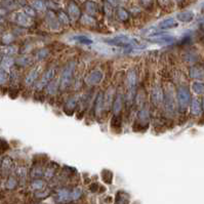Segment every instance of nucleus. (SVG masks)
Returning <instances> with one entry per match:
<instances>
[{
    "label": "nucleus",
    "instance_id": "1",
    "mask_svg": "<svg viewBox=\"0 0 204 204\" xmlns=\"http://www.w3.org/2000/svg\"><path fill=\"white\" fill-rule=\"evenodd\" d=\"M104 41L107 42L108 44H110V45L122 46V47H129V46H136V47H139V46H142L138 39L125 36V35H119V36L112 37V38H106Z\"/></svg>",
    "mask_w": 204,
    "mask_h": 204
},
{
    "label": "nucleus",
    "instance_id": "2",
    "mask_svg": "<svg viewBox=\"0 0 204 204\" xmlns=\"http://www.w3.org/2000/svg\"><path fill=\"white\" fill-rule=\"evenodd\" d=\"M75 69V63L70 62L68 65L65 66L62 72V77H61V88L63 90L68 89L72 82L73 72Z\"/></svg>",
    "mask_w": 204,
    "mask_h": 204
},
{
    "label": "nucleus",
    "instance_id": "3",
    "mask_svg": "<svg viewBox=\"0 0 204 204\" xmlns=\"http://www.w3.org/2000/svg\"><path fill=\"white\" fill-rule=\"evenodd\" d=\"M176 95H177V100H179L180 108L182 110H185L189 106V104H190V92H189L188 88L184 86L180 87L177 89Z\"/></svg>",
    "mask_w": 204,
    "mask_h": 204
},
{
    "label": "nucleus",
    "instance_id": "4",
    "mask_svg": "<svg viewBox=\"0 0 204 204\" xmlns=\"http://www.w3.org/2000/svg\"><path fill=\"white\" fill-rule=\"evenodd\" d=\"M54 73H55V71L54 68L48 69L47 71H45L43 73L42 76L40 77V79L38 80V82L36 84V89L41 90L42 88H44V87L52 80V78L54 77Z\"/></svg>",
    "mask_w": 204,
    "mask_h": 204
},
{
    "label": "nucleus",
    "instance_id": "5",
    "mask_svg": "<svg viewBox=\"0 0 204 204\" xmlns=\"http://www.w3.org/2000/svg\"><path fill=\"white\" fill-rule=\"evenodd\" d=\"M103 77H104L103 72L98 69H95V70H92L85 77V82L88 84V85H98V84H100L102 82Z\"/></svg>",
    "mask_w": 204,
    "mask_h": 204
},
{
    "label": "nucleus",
    "instance_id": "6",
    "mask_svg": "<svg viewBox=\"0 0 204 204\" xmlns=\"http://www.w3.org/2000/svg\"><path fill=\"white\" fill-rule=\"evenodd\" d=\"M151 98H152V102L155 106H158V105L162 104L163 100H164V94H163L161 87L158 85H155L152 89V95H151Z\"/></svg>",
    "mask_w": 204,
    "mask_h": 204
},
{
    "label": "nucleus",
    "instance_id": "7",
    "mask_svg": "<svg viewBox=\"0 0 204 204\" xmlns=\"http://www.w3.org/2000/svg\"><path fill=\"white\" fill-rule=\"evenodd\" d=\"M174 40L173 36L167 34H159L156 33L152 35V37L149 38V41L154 42V43H170Z\"/></svg>",
    "mask_w": 204,
    "mask_h": 204
},
{
    "label": "nucleus",
    "instance_id": "8",
    "mask_svg": "<svg viewBox=\"0 0 204 204\" xmlns=\"http://www.w3.org/2000/svg\"><path fill=\"white\" fill-rule=\"evenodd\" d=\"M46 22H47V25L49 26V28L51 30L57 31L60 29V23L59 20L57 19V17L54 16V13L52 11H48L46 13Z\"/></svg>",
    "mask_w": 204,
    "mask_h": 204
},
{
    "label": "nucleus",
    "instance_id": "9",
    "mask_svg": "<svg viewBox=\"0 0 204 204\" xmlns=\"http://www.w3.org/2000/svg\"><path fill=\"white\" fill-rule=\"evenodd\" d=\"M136 82H138V76H136L135 70H130V71H128L126 75L127 89H135Z\"/></svg>",
    "mask_w": 204,
    "mask_h": 204
},
{
    "label": "nucleus",
    "instance_id": "10",
    "mask_svg": "<svg viewBox=\"0 0 204 204\" xmlns=\"http://www.w3.org/2000/svg\"><path fill=\"white\" fill-rule=\"evenodd\" d=\"M164 98H165L164 104H165L166 111H167L168 113H174V111H176V104H174L172 94L167 91L164 95Z\"/></svg>",
    "mask_w": 204,
    "mask_h": 204
},
{
    "label": "nucleus",
    "instance_id": "11",
    "mask_svg": "<svg viewBox=\"0 0 204 204\" xmlns=\"http://www.w3.org/2000/svg\"><path fill=\"white\" fill-rule=\"evenodd\" d=\"M38 74H39V67H36V68H34L33 70H31L25 78V83L27 84L28 86L32 85L33 83L36 82L37 78H38Z\"/></svg>",
    "mask_w": 204,
    "mask_h": 204
},
{
    "label": "nucleus",
    "instance_id": "12",
    "mask_svg": "<svg viewBox=\"0 0 204 204\" xmlns=\"http://www.w3.org/2000/svg\"><path fill=\"white\" fill-rule=\"evenodd\" d=\"M105 109L104 107V95L102 92L98 95L97 98H95V115L100 116L102 113H103V111Z\"/></svg>",
    "mask_w": 204,
    "mask_h": 204
},
{
    "label": "nucleus",
    "instance_id": "13",
    "mask_svg": "<svg viewBox=\"0 0 204 204\" xmlns=\"http://www.w3.org/2000/svg\"><path fill=\"white\" fill-rule=\"evenodd\" d=\"M122 106H123V98H122V95H117L115 100L113 101V107H112L114 115L120 114L122 110Z\"/></svg>",
    "mask_w": 204,
    "mask_h": 204
},
{
    "label": "nucleus",
    "instance_id": "14",
    "mask_svg": "<svg viewBox=\"0 0 204 204\" xmlns=\"http://www.w3.org/2000/svg\"><path fill=\"white\" fill-rule=\"evenodd\" d=\"M70 41L79 43V44H84V45L92 44V40L88 38L87 36H84V35H75V36L70 37Z\"/></svg>",
    "mask_w": 204,
    "mask_h": 204
},
{
    "label": "nucleus",
    "instance_id": "15",
    "mask_svg": "<svg viewBox=\"0 0 204 204\" xmlns=\"http://www.w3.org/2000/svg\"><path fill=\"white\" fill-rule=\"evenodd\" d=\"M68 11H69V16L73 20V21H76V20L79 19L80 17V9L79 7L77 6V4H75L74 2H71L68 6Z\"/></svg>",
    "mask_w": 204,
    "mask_h": 204
},
{
    "label": "nucleus",
    "instance_id": "16",
    "mask_svg": "<svg viewBox=\"0 0 204 204\" xmlns=\"http://www.w3.org/2000/svg\"><path fill=\"white\" fill-rule=\"evenodd\" d=\"M16 21L19 25L24 26V27H28V26L31 25V17L24 13H17L16 17Z\"/></svg>",
    "mask_w": 204,
    "mask_h": 204
},
{
    "label": "nucleus",
    "instance_id": "17",
    "mask_svg": "<svg viewBox=\"0 0 204 204\" xmlns=\"http://www.w3.org/2000/svg\"><path fill=\"white\" fill-rule=\"evenodd\" d=\"M176 19L177 21L182 23H189L194 19V13L193 11H189V10L183 11V13H180L176 14Z\"/></svg>",
    "mask_w": 204,
    "mask_h": 204
},
{
    "label": "nucleus",
    "instance_id": "18",
    "mask_svg": "<svg viewBox=\"0 0 204 204\" xmlns=\"http://www.w3.org/2000/svg\"><path fill=\"white\" fill-rule=\"evenodd\" d=\"M113 95H114V90L112 88H109L107 92L104 95V107L106 110H109L112 107L113 103Z\"/></svg>",
    "mask_w": 204,
    "mask_h": 204
},
{
    "label": "nucleus",
    "instance_id": "19",
    "mask_svg": "<svg viewBox=\"0 0 204 204\" xmlns=\"http://www.w3.org/2000/svg\"><path fill=\"white\" fill-rule=\"evenodd\" d=\"M176 26H177V22L174 19H172V17L163 20L162 22L159 23L160 29H171V28H176Z\"/></svg>",
    "mask_w": 204,
    "mask_h": 204
},
{
    "label": "nucleus",
    "instance_id": "20",
    "mask_svg": "<svg viewBox=\"0 0 204 204\" xmlns=\"http://www.w3.org/2000/svg\"><path fill=\"white\" fill-rule=\"evenodd\" d=\"M129 203V195L125 192H118L116 195L115 204H128Z\"/></svg>",
    "mask_w": 204,
    "mask_h": 204
},
{
    "label": "nucleus",
    "instance_id": "21",
    "mask_svg": "<svg viewBox=\"0 0 204 204\" xmlns=\"http://www.w3.org/2000/svg\"><path fill=\"white\" fill-rule=\"evenodd\" d=\"M86 11L89 13V16H95L98 13V4L94 1H87L86 5H85Z\"/></svg>",
    "mask_w": 204,
    "mask_h": 204
},
{
    "label": "nucleus",
    "instance_id": "22",
    "mask_svg": "<svg viewBox=\"0 0 204 204\" xmlns=\"http://www.w3.org/2000/svg\"><path fill=\"white\" fill-rule=\"evenodd\" d=\"M190 74H191V77L194 78V79H201V78L204 77V71L200 67H194V68H192Z\"/></svg>",
    "mask_w": 204,
    "mask_h": 204
},
{
    "label": "nucleus",
    "instance_id": "23",
    "mask_svg": "<svg viewBox=\"0 0 204 204\" xmlns=\"http://www.w3.org/2000/svg\"><path fill=\"white\" fill-rule=\"evenodd\" d=\"M102 180H104V183L108 184V185L112 184V182H113V172L109 169H104L103 171H102Z\"/></svg>",
    "mask_w": 204,
    "mask_h": 204
},
{
    "label": "nucleus",
    "instance_id": "24",
    "mask_svg": "<svg viewBox=\"0 0 204 204\" xmlns=\"http://www.w3.org/2000/svg\"><path fill=\"white\" fill-rule=\"evenodd\" d=\"M95 49L102 54H112L113 52H114L112 48H110L109 46H106L103 44H97L95 46Z\"/></svg>",
    "mask_w": 204,
    "mask_h": 204
},
{
    "label": "nucleus",
    "instance_id": "25",
    "mask_svg": "<svg viewBox=\"0 0 204 204\" xmlns=\"http://www.w3.org/2000/svg\"><path fill=\"white\" fill-rule=\"evenodd\" d=\"M70 199V192L66 189H62L57 192V200L60 202H64V201H67Z\"/></svg>",
    "mask_w": 204,
    "mask_h": 204
},
{
    "label": "nucleus",
    "instance_id": "26",
    "mask_svg": "<svg viewBox=\"0 0 204 204\" xmlns=\"http://www.w3.org/2000/svg\"><path fill=\"white\" fill-rule=\"evenodd\" d=\"M191 112L194 115H199L201 113V106L198 100H193L191 104Z\"/></svg>",
    "mask_w": 204,
    "mask_h": 204
},
{
    "label": "nucleus",
    "instance_id": "27",
    "mask_svg": "<svg viewBox=\"0 0 204 204\" xmlns=\"http://www.w3.org/2000/svg\"><path fill=\"white\" fill-rule=\"evenodd\" d=\"M192 88H193L194 92L197 95H202L204 94V83L199 82V81H196L192 84Z\"/></svg>",
    "mask_w": 204,
    "mask_h": 204
},
{
    "label": "nucleus",
    "instance_id": "28",
    "mask_svg": "<svg viewBox=\"0 0 204 204\" xmlns=\"http://www.w3.org/2000/svg\"><path fill=\"white\" fill-rule=\"evenodd\" d=\"M116 14H117L118 20H119V21H121V22H126L128 20V17H129V16H128V13L124 9V8H122V7L118 8Z\"/></svg>",
    "mask_w": 204,
    "mask_h": 204
},
{
    "label": "nucleus",
    "instance_id": "29",
    "mask_svg": "<svg viewBox=\"0 0 204 204\" xmlns=\"http://www.w3.org/2000/svg\"><path fill=\"white\" fill-rule=\"evenodd\" d=\"M139 120L142 122V123H148V121H149V113H148L147 110L143 109L139 112Z\"/></svg>",
    "mask_w": 204,
    "mask_h": 204
},
{
    "label": "nucleus",
    "instance_id": "30",
    "mask_svg": "<svg viewBox=\"0 0 204 204\" xmlns=\"http://www.w3.org/2000/svg\"><path fill=\"white\" fill-rule=\"evenodd\" d=\"M81 23L83 25H87V26H94L95 25V20L92 17H90L89 14H84L81 17Z\"/></svg>",
    "mask_w": 204,
    "mask_h": 204
},
{
    "label": "nucleus",
    "instance_id": "31",
    "mask_svg": "<svg viewBox=\"0 0 204 204\" xmlns=\"http://www.w3.org/2000/svg\"><path fill=\"white\" fill-rule=\"evenodd\" d=\"M57 91V83L54 81H50L47 84V94L50 95H54Z\"/></svg>",
    "mask_w": 204,
    "mask_h": 204
},
{
    "label": "nucleus",
    "instance_id": "32",
    "mask_svg": "<svg viewBox=\"0 0 204 204\" xmlns=\"http://www.w3.org/2000/svg\"><path fill=\"white\" fill-rule=\"evenodd\" d=\"M32 7L34 8V9L36 10H44L45 9V4L44 2L42 1V0H34L33 2H32Z\"/></svg>",
    "mask_w": 204,
    "mask_h": 204
},
{
    "label": "nucleus",
    "instance_id": "33",
    "mask_svg": "<svg viewBox=\"0 0 204 204\" xmlns=\"http://www.w3.org/2000/svg\"><path fill=\"white\" fill-rule=\"evenodd\" d=\"M13 65V60L9 57H4L3 61H2L1 67L3 68V70H8Z\"/></svg>",
    "mask_w": 204,
    "mask_h": 204
},
{
    "label": "nucleus",
    "instance_id": "34",
    "mask_svg": "<svg viewBox=\"0 0 204 204\" xmlns=\"http://www.w3.org/2000/svg\"><path fill=\"white\" fill-rule=\"evenodd\" d=\"M57 20H59V22H61L64 25H69V23H70L69 17L67 16L65 13H62V11L59 13V14H57Z\"/></svg>",
    "mask_w": 204,
    "mask_h": 204
},
{
    "label": "nucleus",
    "instance_id": "35",
    "mask_svg": "<svg viewBox=\"0 0 204 204\" xmlns=\"http://www.w3.org/2000/svg\"><path fill=\"white\" fill-rule=\"evenodd\" d=\"M44 186H45V183L41 180H36L32 183V188H33L34 190H41V189L44 188Z\"/></svg>",
    "mask_w": 204,
    "mask_h": 204
},
{
    "label": "nucleus",
    "instance_id": "36",
    "mask_svg": "<svg viewBox=\"0 0 204 204\" xmlns=\"http://www.w3.org/2000/svg\"><path fill=\"white\" fill-rule=\"evenodd\" d=\"M81 193H82L81 189H79V188L74 189V190H73L71 193H70V199H72V200L79 199V197L81 196Z\"/></svg>",
    "mask_w": 204,
    "mask_h": 204
},
{
    "label": "nucleus",
    "instance_id": "37",
    "mask_svg": "<svg viewBox=\"0 0 204 204\" xmlns=\"http://www.w3.org/2000/svg\"><path fill=\"white\" fill-rule=\"evenodd\" d=\"M77 106V100H76V98H72L71 100H69L68 101V103H67V105H66V108H68L69 110H71V111H73L75 109V107Z\"/></svg>",
    "mask_w": 204,
    "mask_h": 204
},
{
    "label": "nucleus",
    "instance_id": "38",
    "mask_svg": "<svg viewBox=\"0 0 204 204\" xmlns=\"http://www.w3.org/2000/svg\"><path fill=\"white\" fill-rule=\"evenodd\" d=\"M8 79V75L7 73L5 72V70L0 69V84H3L7 81Z\"/></svg>",
    "mask_w": 204,
    "mask_h": 204
},
{
    "label": "nucleus",
    "instance_id": "39",
    "mask_svg": "<svg viewBox=\"0 0 204 204\" xmlns=\"http://www.w3.org/2000/svg\"><path fill=\"white\" fill-rule=\"evenodd\" d=\"M25 13L29 16L30 17H33L36 16V13H35V10L33 9V7H30V6H26L25 7Z\"/></svg>",
    "mask_w": 204,
    "mask_h": 204
},
{
    "label": "nucleus",
    "instance_id": "40",
    "mask_svg": "<svg viewBox=\"0 0 204 204\" xmlns=\"http://www.w3.org/2000/svg\"><path fill=\"white\" fill-rule=\"evenodd\" d=\"M46 55H47V50H46V49H41V50H39L37 52V59L42 60V59H44Z\"/></svg>",
    "mask_w": 204,
    "mask_h": 204
},
{
    "label": "nucleus",
    "instance_id": "41",
    "mask_svg": "<svg viewBox=\"0 0 204 204\" xmlns=\"http://www.w3.org/2000/svg\"><path fill=\"white\" fill-rule=\"evenodd\" d=\"M16 185H17V182H16V180L14 179H9V180H8V183H7V188H9V189H13V188H14L16 187Z\"/></svg>",
    "mask_w": 204,
    "mask_h": 204
},
{
    "label": "nucleus",
    "instance_id": "42",
    "mask_svg": "<svg viewBox=\"0 0 204 204\" xmlns=\"http://www.w3.org/2000/svg\"><path fill=\"white\" fill-rule=\"evenodd\" d=\"M13 40V35H10V34H7V35H5V36L3 37V42L4 43H9V42H11Z\"/></svg>",
    "mask_w": 204,
    "mask_h": 204
},
{
    "label": "nucleus",
    "instance_id": "43",
    "mask_svg": "<svg viewBox=\"0 0 204 204\" xmlns=\"http://www.w3.org/2000/svg\"><path fill=\"white\" fill-rule=\"evenodd\" d=\"M19 62H20V64H21V65L26 66V65H28V64L30 63V59H29V57H22V59H20Z\"/></svg>",
    "mask_w": 204,
    "mask_h": 204
},
{
    "label": "nucleus",
    "instance_id": "44",
    "mask_svg": "<svg viewBox=\"0 0 204 204\" xmlns=\"http://www.w3.org/2000/svg\"><path fill=\"white\" fill-rule=\"evenodd\" d=\"M54 169L52 167H49V168H47V169H46V171H45V176L51 177L52 176H54Z\"/></svg>",
    "mask_w": 204,
    "mask_h": 204
},
{
    "label": "nucleus",
    "instance_id": "45",
    "mask_svg": "<svg viewBox=\"0 0 204 204\" xmlns=\"http://www.w3.org/2000/svg\"><path fill=\"white\" fill-rule=\"evenodd\" d=\"M158 1H159V4L161 5V6H163V7L168 6V5L171 3L170 0H158Z\"/></svg>",
    "mask_w": 204,
    "mask_h": 204
},
{
    "label": "nucleus",
    "instance_id": "46",
    "mask_svg": "<svg viewBox=\"0 0 204 204\" xmlns=\"http://www.w3.org/2000/svg\"><path fill=\"white\" fill-rule=\"evenodd\" d=\"M107 3L110 4L112 7H115L118 4V0H107Z\"/></svg>",
    "mask_w": 204,
    "mask_h": 204
},
{
    "label": "nucleus",
    "instance_id": "47",
    "mask_svg": "<svg viewBox=\"0 0 204 204\" xmlns=\"http://www.w3.org/2000/svg\"><path fill=\"white\" fill-rule=\"evenodd\" d=\"M36 196L38 198H45L48 196V192H42V193H37Z\"/></svg>",
    "mask_w": 204,
    "mask_h": 204
},
{
    "label": "nucleus",
    "instance_id": "48",
    "mask_svg": "<svg viewBox=\"0 0 204 204\" xmlns=\"http://www.w3.org/2000/svg\"><path fill=\"white\" fill-rule=\"evenodd\" d=\"M203 108H204V100H203Z\"/></svg>",
    "mask_w": 204,
    "mask_h": 204
},
{
    "label": "nucleus",
    "instance_id": "49",
    "mask_svg": "<svg viewBox=\"0 0 204 204\" xmlns=\"http://www.w3.org/2000/svg\"><path fill=\"white\" fill-rule=\"evenodd\" d=\"M203 10H204V5H203Z\"/></svg>",
    "mask_w": 204,
    "mask_h": 204
},
{
    "label": "nucleus",
    "instance_id": "50",
    "mask_svg": "<svg viewBox=\"0 0 204 204\" xmlns=\"http://www.w3.org/2000/svg\"><path fill=\"white\" fill-rule=\"evenodd\" d=\"M122 1H125V0H122Z\"/></svg>",
    "mask_w": 204,
    "mask_h": 204
},
{
    "label": "nucleus",
    "instance_id": "51",
    "mask_svg": "<svg viewBox=\"0 0 204 204\" xmlns=\"http://www.w3.org/2000/svg\"><path fill=\"white\" fill-rule=\"evenodd\" d=\"M177 1H180V0H177Z\"/></svg>",
    "mask_w": 204,
    "mask_h": 204
}]
</instances>
